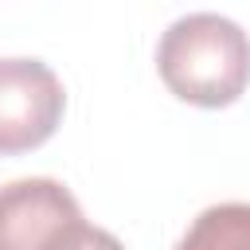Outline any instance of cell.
<instances>
[{
	"mask_svg": "<svg viewBox=\"0 0 250 250\" xmlns=\"http://www.w3.org/2000/svg\"><path fill=\"white\" fill-rule=\"evenodd\" d=\"M66 90L39 59H0V156L39 148L62 121Z\"/></svg>",
	"mask_w": 250,
	"mask_h": 250,
	"instance_id": "2",
	"label": "cell"
},
{
	"mask_svg": "<svg viewBox=\"0 0 250 250\" xmlns=\"http://www.w3.org/2000/svg\"><path fill=\"white\" fill-rule=\"evenodd\" d=\"M156 70L180 102L230 105L250 82V35L219 12H188L160 35Z\"/></svg>",
	"mask_w": 250,
	"mask_h": 250,
	"instance_id": "1",
	"label": "cell"
},
{
	"mask_svg": "<svg viewBox=\"0 0 250 250\" xmlns=\"http://www.w3.org/2000/svg\"><path fill=\"white\" fill-rule=\"evenodd\" d=\"M51 250H125L109 230H102V227H90L86 219L82 223H74L70 230H62L59 238H55V246Z\"/></svg>",
	"mask_w": 250,
	"mask_h": 250,
	"instance_id": "5",
	"label": "cell"
},
{
	"mask_svg": "<svg viewBox=\"0 0 250 250\" xmlns=\"http://www.w3.org/2000/svg\"><path fill=\"white\" fill-rule=\"evenodd\" d=\"M82 223V207L51 176H27L0 188V250H51L62 230Z\"/></svg>",
	"mask_w": 250,
	"mask_h": 250,
	"instance_id": "3",
	"label": "cell"
},
{
	"mask_svg": "<svg viewBox=\"0 0 250 250\" xmlns=\"http://www.w3.org/2000/svg\"><path fill=\"white\" fill-rule=\"evenodd\" d=\"M176 250H250V203H215L199 211Z\"/></svg>",
	"mask_w": 250,
	"mask_h": 250,
	"instance_id": "4",
	"label": "cell"
}]
</instances>
